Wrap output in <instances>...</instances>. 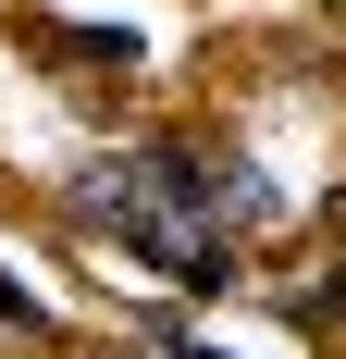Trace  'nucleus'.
I'll list each match as a JSON object with an SVG mask.
<instances>
[]
</instances>
